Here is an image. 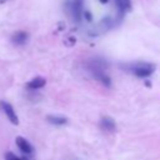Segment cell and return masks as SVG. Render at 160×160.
Returning a JSON list of instances; mask_svg holds the SVG:
<instances>
[{
    "instance_id": "1",
    "label": "cell",
    "mask_w": 160,
    "mask_h": 160,
    "mask_svg": "<svg viewBox=\"0 0 160 160\" xmlns=\"http://www.w3.org/2000/svg\"><path fill=\"white\" fill-rule=\"evenodd\" d=\"M129 69L138 78H149L155 71V65L150 62H136L131 64Z\"/></svg>"
},
{
    "instance_id": "2",
    "label": "cell",
    "mask_w": 160,
    "mask_h": 160,
    "mask_svg": "<svg viewBox=\"0 0 160 160\" xmlns=\"http://www.w3.org/2000/svg\"><path fill=\"white\" fill-rule=\"evenodd\" d=\"M1 106H2V110L6 115V118L9 119V121L12 124V125H19V119H18V115L14 110V108L11 106V104L9 102H1Z\"/></svg>"
},
{
    "instance_id": "3",
    "label": "cell",
    "mask_w": 160,
    "mask_h": 160,
    "mask_svg": "<svg viewBox=\"0 0 160 160\" xmlns=\"http://www.w3.org/2000/svg\"><path fill=\"white\" fill-rule=\"evenodd\" d=\"M82 2L84 0H71L70 1V12L75 21H80L81 11H82Z\"/></svg>"
},
{
    "instance_id": "4",
    "label": "cell",
    "mask_w": 160,
    "mask_h": 160,
    "mask_svg": "<svg viewBox=\"0 0 160 160\" xmlns=\"http://www.w3.org/2000/svg\"><path fill=\"white\" fill-rule=\"evenodd\" d=\"M16 145H18V148H19L24 154H26V155H30V154H32V151H34L31 144H30L25 138H22V136H18V138H16Z\"/></svg>"
},
{
    "instance_id": "5",
    "label": "cell",
    "mask_w": 160,
    "mask_h": 160,
    "mask_svg": "<svg viewBox=\"0 0 160 160\" xmlns=\"http://www.w3.org/2000/svg\"><path fill=\"white\" fill-rule=\"evenodd\" d=\"M28 39H29V34L26 31H16L11 36V41L15 45H24V44H26Z\"/></svg>"
},
{
    "instance_id": "6",
    "label": "cell",
    "mask_w": 160,
    "mask_h": 160,
    "mask_svg": "<svg viewBox=\"0 0 160 160\" xmlns=\"http://www.w3.org/2000/svg\"><path fill=\"white\" fill-rule=\"evenodd\" d=\"M45 84H46V80H45L44 78L36 76V78H34L32 80H30V81L26 84V88L30 89V90H38V89L44 88Z\"/></svg>"
},
{
    "instance_id": "7",
    "label": "cell",
    "mask_w": 160,
    "mask_h": 160,
    "mask_svg": "<svg viewBox=\"0 0 160 160\" xmlns=\"http://www.w3.org/2000/svg\"><path fill=\"white\" fill-rule=\"evenodd\" d=\"M100 125H101V128H102L104 130L110 131V132L115 131V129H116V124H115L114 119H111V118H109V116H104V118L101 119V121H100Z\"/></svg>"
},
{
    "instance_id": "8",
    "label": "cell",
    "mask_w": 160,
    "mask_h": 160,
    "mask_svg": "<svg viewBox=\"0 0 160 160\" xmlns=\"http://www.w3.org/2000/svg\"><path fill=\"white\" fill-rule=\"evenodd\" d=\"M115 4H116L119 12H121V14H124L131 9V1L130 0H115Z\"/></svg>"
},
{
    "instance_id": "9",
    "label": "cell",
    "mask_w": 160,
    "mask_h": 160,
    "mask_svg": "<svg viewBox=\"0 0 160 160\" xmlns=\"http://www.w3.org/2000/svg\"><path fill=\"white\" fill-rule=\"evenodd\" d=\"M46 119L52 125H64L68 122V119L65 116H60V115H49Z\"/></svg>"
},
{
    "instance_id": "10",
    "label": "cell",
    "mask_w": 160,
    "mask_h": 160,
    "mask_svg": "<svg viewBox=\"0 0 160 160\" xmlns=\"http://www.w3.org/2000/svg\"><path fill=\"white\" fill-rule=\"evenodd\" d=\"M5 159H6V160H21L19 156H16V155L12 154V152H8V154L5 155Z\"/></svg>"
},
{
    "instance_id": "11",
    "label": "cell",
    "mask_w": 160,
    "mask_h": 160,
    "mask_svg": "<svg viewBox=\"0 0 160 160\" xmlns=\"http://www.w3.org/2000/svg\"><path fill=\"white\" fill-rule=\"evenodd\" d=\"M84 16H85V19H86V21H91V20H92V16H91V12H89V11H84Z\"/></svg>"
},
{
    "instance_id": "12",
    "label": "cell",
    "mask_w": 160,
    "mask_h": 160,
    "mask_svg": "<svg viewBox=\"0 0 160 160\" xmlns=\"http://www.w3.org/2000/svg\"><path fill=\"white\" fill-rule=\"evenodd\" d=\"M99 1H100V2H101V4H106V2H108V1H109V0H99Z\"/></svg>"
},
{
    "instance_id": "13",
    "label": "cell",
    "mask_w": 160,
    "mask_h": 160,
    "mask_svg": "<svg viewBox=\"0 0 160 160\" xmlns=\"http://www.w3.org/2000/svg\"><path fill=\"white\" fill-rule=\"evenodd\" d=\"M20 159H21V160H29L26 156H22V158H20Z\"/></svg>"
},
{
    "instance_id": "14",
    "label": "cell",
    "mask_w": 160,
    "mask_h": 160,
    "mask_svg": "<svg viewBox=\"0 0 160 160\" xmlns=\"http://www.w3.org/2000/svg\"><path fill=\"white\" fill-rule=\"evenodd\" d=\"M5 1H8V0H0V2H5Z\"/></svg>"
}]
</instances>
